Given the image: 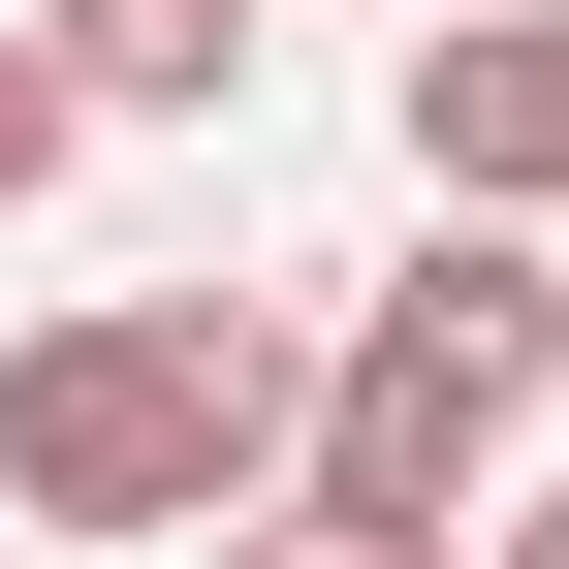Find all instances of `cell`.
I'll return each instance as SVG.
<instances>
[{
  "mask_svg": "<svg viewBox=\"0 0 569 569\" xmlns=\"http://www.w3.org/2000/svg\"><path fill=\"white\" fill-rule=\"evenodd\" d=\"M284 443H317V348L253 284H96V317L0 348V507L32 538H222V507H284Z\"/></svg>",
  "mask_w": 569,
  "mask_h": 569,
  "instance_id": "cell-1",
  "label": "cell"
},
{
  "mask_svg": "<svg viewBox=\"0 0 569 569\" xmlns=\"http://www.w3.org/2000/svg\"><path fill=\"white\" fill-rule=\"evenodd\" d=\"M538 411H569V253L538 222H411L380 284H348V348H317V507H411V538H475L538 475Z\"/></svg>",
  "mask_w": 569,
  "mask_h": 569,
  "instance_id": "cell-2",
  "label": "cell"
},
{
  "mask_svg": "<svg viewBox=\"0 0 569 569\" xmlns=\"http://www.w3.org/2000/svg\"><path fill=\"white\" fill-rule=\"evenodd\" d=\"M411 190L443 222H569V0H443L411 32Z\"/></svg>",
  "mask_w": 569,
  "mask_h": 569,
  "instance_id": "cell-3",
  "label": "cell"
},
{
  "mask_svg": "<svg viewBox=\"0 0 569 569\" xmlns=\"http://www.w3.org/2000/svg\"><path fill=\"white\" fill-rule=\"evenodd\" d=\"M32 63H63V127H222L253 0H32Z\"/></svg>",
  "mask_w": 569,
  "mask_h": 569,
  "instance_id": "cell-4",
  "label": "cell"
},
{
  "mask_svg": "<svg viewBox=\"0 0 569 569\" xmlns=\"http://www.w3.org/2000/svg\"><path fill=\"white\" fill-rule=\"evenodd\" d=\"M190 569H443V538H411V507H317V475H284V507H222Z\"/></svg>",
  "mask_w": 569,
  "mask_h": 569,
  "instance_id": "cell-5",
  "label": "cell"
},
{
  "mask_svg": "<svg viewBox=\"0 0 569 569\" xmlns=\"http://www.w3.org/2000/svg\"><path fill=\"white\" fill-rule=\"evenodd\" d=\"M63 159H96V127H63V63H32V0H0V222H32Z\"/></svg>",
  "mask_w": 569,
  "mask_h": 569,
  "instance_id": "cell-6",
  "label": "cell"
},
{
  "mask_svg": "<svg viewBox=\"0 0 569 569\" xmlns=\"http://www.w3.org/2000/svg\"><path fill=\"white\" fill-rule=\"evenodd\" d=\"M443 569H569V475H507V507H475V538H443Z\"/></svg>",
  "mask_w": 569,
  "mask_h": 569,
  "instance_id": "cell-7",
  "label": "cell"
},
{
  "mask_svg": "<svg viewBox=\"0 0 569 569\" xmlns=\"http://www.w3.org/2000/svg\"><path fill=\"white\" fill-rule=\"evenodd\" d=\"M411 32H443V0H411Z\"/></svg>",
  "mask_w": 569,
  "mask_h": 569,
  "instance_id": "cell-8",
  "label": "cell"
}]
</instances>
